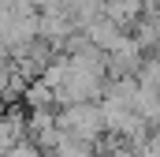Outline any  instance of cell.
<instances>
[{
  "instance_id": "cell-2",
  "label": "cell",
  "mask_w": 160,
  "mask_h": 157,
  "mask_svg": "<svg viewBox=\"0 0 160 157\" xmlns=\"http://www.w3.org/2000/svg\"><path fill=\"white\" fill-rule=\"evenodd\" d=\"M127 34L134 38L142 52H160V15H142Z\"/></svg>"
},
{
  "instance_id": "cell-5",
  "label": "cell",
  "mask_w": 160,
  "mask_h": 157,
  "mask_svg": "<svg viewBox=\"0 0 160 157\" xmlns=\"http://www.w3.org/2000/svg\"><path fill=\"white\" fill-rule=\"evenodd\" d=\"M19 105H22L26 112H34V109H56V94H52L41 78H30L26 90H22V97H19Z\"/></svg>"
},
{
  "instance_id": "cell-4",
  "label": "cell",
  "mask_w": 160,
  "mask_h": 157,
  "mask_svg": "<svg viewBox=\"0 0 160 157\" xmlns=\"http://www.w3.org/2000/svg\"><path fill=\"white\" fill-rule=\"evenodd\" d=\"M82 34H86V41H89L93 49H101V52H104V49L119 38V34H127V30H119L112 19H104V15H101V19H93L89 26H82Z\"/></svg>"
},
{
  "instance_id": "cell-6",
  "label": "cell",
  "mask_w": 160,
  "mask_h": 157,
  "mask_svg": "<svg viewBox=\"0 0 160 157\" xmlns=\"http://www.w3.org/2000/svg\"><path fill=\"white\" fill-rule=\"evenodd\" d=\"M67 15L75 19V30H82L104 15V0H67Z\"/></svg>"
},
{
  "instance_id": "cell-3",
  "label": "cell",
  "mask_w": 160,
  "mask_h": 157,
  "mask_svg": "<svg viewBox=\"0 0 160 157\" xmlns=\"http://www.w3.org/2000/svg\"><path fill=\"white\" fill-rule=\"evenodd\" d=\"M104 19H112L119 30H130L142 19V0H104Z\"/></svg>"
},
{
  "instance_id": "cell-8",
  "label": "cell",
  "mask_w": 160,
  "mask_h": 157,
  "mask_svg": "<svg viewBox=\"0 0 160 157\" xmlns=\"http://www.w3.org/2000/svg\"><path fill=\"white\" fill-rule=\"evenodd\" d=\"M38 78L45 82V86H48V90H52V94H56V90H60V86L71 78V64H67V56H52V60L45 64V71H41Z\"/></svg>"
},
{
  "instance_id": "cell-7",
  "label": "cell",
  "mask_w": 160,
  "mask_h": 157,
  "mask_svg": "<svg viewBox=\"0 0 160 157\" xmlns=\"http://www.w3.org/2000/svg\"><path fill=\"white\" fill-rule=\"evenodd\" d=\"M134 82L160 94V52H145V56H142V64H138V71H134Z\"/></svg>"
},
{
  "instance_id": "cell-1",
  "label": "cell",
  "mask_w": 160,
  "mask_h": 157,
  "mask_svg": "<svg viewBox=\"0 0 160 157\" xmlns=\"http://www.w3.org/2000/svg\"><path fill=\"white\" fill-rule=\"evenodd\" d=\"M56 127L86 146H97L101 135H104V120H101V105L97 101H86V105H63L56 109Z\"/></svg>"
}]
</instances>
